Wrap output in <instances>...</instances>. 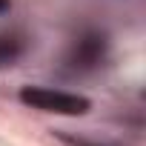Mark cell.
<instances>
[{
    "label": "cell",
    "instance_id": "cell-1",
    "mask_svg": "<svg viewBox=\"0 0 146 146\" xmlns=\"http://www.w3.org/2000/svg\"><path fill=\"white\" fill-rule=\"evenodd\" d=\"M17 100L29 109L46 112V115H63V117H80L89 115L92 98L78 95V92H66V89H52V86H20Z\"/></svg>",
    "mask_w": 146,
    "mask_h": 146
},
{
    "label": "cell",
    "instance_id": "cell-2",
    "mask_svg": "<svg viewBox=\"0 0 146 146\" xmlns=\"http://www.w3.org/2000/svg\"><path fill=\"white\" fill-rule=\"evenodd\" d=\"M109 49H112V40L103 29H83L69 43L63 63H66V69L78 72V75H86V72H95L106 63Z\"/></svg>",
    "mask_w": 146,
    "mask_h": 146
},
{
    "label": "cell",
    "instance_id": "cell-3",
    "mask_svg": "<svg viewBox=\"0 0 146 146\" xmlns=\"http://www.w3.org/2000/svg\"><path fill=\"white\" fill-rule=\"evenodd\" d=\"M29 49V37L17 29L12 32H0V69L3 66H15Z\"/></svg>",
    "mask_w": 146,
    "mask_h": 146
},
{
    "label": "cell",
    "instance_id": "cell-4",
    "mask_svg": "<svg viewBox=\"0 0 146 146\" xmlns=\"http://www.w3.org/2000/svg\"><path fill=\"white\" fill-rule=\"evenodd\" d=\"M54 137L63 140L66 146H120L115 140H98V137H86V135H72V132H63V129H54Z\"/></svg>",
    "mask_w": 146,
    "mask_h": 146
},
{
    "label": "cell",
    "instance_id": "cell-5",
    "mask_svg": "<svg viewBox=\"0 0 146 146\" xmlns=\"http://www.w3.org/2000/svg\"><path fill=\"white\" fill-rule=\"evenodd\" d=\"M12 12V0H0V15H9Z\"/></svg>",
    "mask_w": 146,
    "mask_h": 146
}]
</instances>
